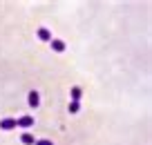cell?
<instances>
[{
    "mask_svg": "<svg viewBox=\"0 0 152 145\" xmlns=\"http://www.w3.org/2000/svg\"><path fill=\"white\" fill-rule=\"evenodd\" d=\"M16 127H23V130H29V127H34V116L16 118Z\"/></svg>",
    "mask_w": 152,
    "mask_h": 145,
    "instance_id": "6da1fadb",
    "label": "cell"
},
{
    "mask_svg": "<svg viewBox=\"0 0 152 145\" xmlns=\"http://www.w3.org/2000/svg\"><path fill=\"white\" fill-rule=\"evenodd\" d=\"M49 45H52V49H54V52H58V54H61V52H65V49H67L65 40H58V38H52V40H49Z\"/></svg>",
    "mask_w": 152,
    "mask_h": 145,
    "instance_id": "7a4b0ae2",
    "label": "cell"
},
{
    "mask_svg": "<svg viewBox=\"0 0 152 145\" xmlns=\"http://www.w3.org/2000/svg\"><path fill=\"white\" fill-rule=\"evenodd\" d=\"M29 107H34V109H36L38 107V105H40V94H38V92H29Z\"/></svg>",
    "mask_w": 152,
    "mask_h": 145,
    "instance_id": "3957f363",
    "label": "cell"
},
{
    "mask_svg": "<svg viewBox=\"0 0 152 145\" xmlns=\"http://www.w3.org/2000/svg\"><path fill=\"white\" fill-rule=\"evenodd\" d=\"M16 127V118H2L0 121V130H14Z\"/></svg>",
    "mask_w": 152,
    "mask_h": 145,
    "instance_id": "277c9868",
    "label": "cell"
},
{
    "mask_svg": "<svg viewBox=\"0 0 152 145\" xmlns=\"http://www.w3.org/2000/svg\"><path fill=\"white\" fill-rule=\"evenodd\" d=\"M38 38L45 40V42H49V40H52V31H49L47 27H40V29H38Z\"/></svg>",
    "mask_w": 152,
    "mask_h": 145,
    "instance_id": "5b68a950",
    "label": "cell"
},
{
    "mask_svg": "<svg viewBox=\"0 0 152 145\" xmlns=\"http://www.w3.org/2000/svg\"><path fill=\"white\" fill-rule=\"evenodd\" d=\"M20 141H23V145H34V143H36L34 134H29V132H25V134L20 136Z\"/></svg>",
    "mask_w": 152,
    "mask_h": 145,
    "instance_id": "8992f818",
    "label": "cell"
},
{
    "mask_svg": "<svg viewBox=\"0 0 152 145\" xmlns=\"http://www.w3.org/2000/svg\"><path fill=\"white\" fill-rule=\"evenodd\" d=\"M81 96H83V89L81 87H72V101L81 103Z\"/></svg>",
    "mask_w": 152,
    "mask_h": 145,
    "instance_id": "52a82bcc",
    "label": "cell"
},
{
    "mask_svg": "<svg viewBox=\"0 0 152 145\" xmlns=\"http://www.w3.org/2000/svg\"><path fill=\"white\" fill-rule=\"evenodd\" d=\"M78 109H81V103H76V101H72V103H69V114H76Z\"/></svg>",
    "mask_w": 152,
    "mask_h": 145,
    "instance_id": "ba28073f",
    "label": "cell"
},
{
    "mask_svg": "<svg viewBox=\"0 0 152 145\" xmlns=\"http://www.w3.org/2000/svg\"><path fill=\"white\" fill-rule=\"evenodd\" d=\"M34 145H54V143H52L49 138H40V141H36Z\"/></svg>",
    "mask_w": 152,
    "mask_h": 145,
    "instance_id": "9c48e42d",
    "label": "cell"
}]
</instances>
